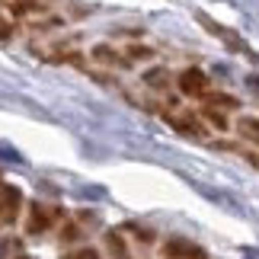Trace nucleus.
I'll use <instances>...</instances> for the list:
<instances>
[{
	"label": "nucleus",
	"mask_w": 259,
	"mask_h": 259,
	"mask_svg": "<svg viewBox=\"0 0 259 259\" xmlns=\"http://www.w3.org/2000/svg\"><path fill=\"white\" fill-rule=\"evenodd\" d=\"M205 118H208V122H211L214 128H221V132L227 128V118H224L221 112H214V109H205Z\"/></svg>",
	"instance_id": "obj_10"
},
{
	"label": "nucleus",
	"mask_w": 259,
	"mask_h": 259,
	"mask_svg": "<svg viewBox=\"0 0 259 259\" xmlns=\"http://www.w3.org/2000/svg\"><path fill=\"white\" fill-rule=\"evenodd\" d=\"M170 122L179 128V132H186V135H195V138H202L205 135V128L195 122V118H170Z\"/></svg>",
	"instance_id": "obj_6"
},
{
	"label": "nucleus",
	"mask_w": 259,
	"mask_h": 259,
	"mask_svg": "<svg viewBox=\"0 0 259 259\" xmlns=\"http://www.w3.org/2000/svg\"><path fill=\"white\" fill-rule=\"evenodd\" d=\"M163 253L170 259H205V250L192 240H183V237H173V240H166Z\"/></svg>",
	"instance_id": "obj_3"
},
{
	"label": "nucleus",
	"mask_w": 259,
	"mask_h": 259,
	"mask_svg": "<svg viewBox=\"0 0 259 259\" xmlns=\"http://www.w3.org/2000/svg\"><path fill=\"white\" fill-rule=\"evenodd\" d=\"M106 243H109V250H112V256H115V259H128V250H125L122 237H115V234H106Z\"/></svg>",
	"instance_id": "obj_7"
},
{
	"label": "nucleus",
	"mask_w": 259,
	"mask_h": 259,
	"mask_svg": "<svg viewBox=\"0 0 259 259\" xmlns=\"http://www.w3.org/2000/svg\"><path fill=\"white\" fill-rule=\"evenodd\" d=\"M52 224V211H48L45 205H32V214H29V234H42L45 227Z\"/></svg>",
	"instance_id": "obj_4"
},
{
	"label": "nucleus",
	"mask_w": 259,
	"mask_h": 259,
	"mask_svg": "<svg viewBox=\"0 0 259 259\" xmlns=\"http://www.w3.org/2000/svg\"><path fill=\"white\" fill-rule=\"evenodd\" d=\"M64 259H99L96 250H90V246H83V250H74V253H67Z\"/></svg>",
	"instance_id": "obj_11"
},
{
	"label": "nucleus",
	"mask_w": 259,
	"mask_h": 259,
	"mask_svg": "<svg viewBox=\"0 0 259 259\" xmlns=\"http://www.w3.org/2000/svg\"><path fill=\"white\" fill-rule=\"evenodd\" d=\"M179 90H183L186 96H208V77H205V71H198V67H186V71L179 74Z\"/></svg>",
	"instance_id": "obj_1"
},
{
	"label": "nucleus",
	"mask_w": 259,
	"mask_h": 259,
	"mask_svg": "<svg viewBox=\"0 0 259 259\" xmlns=\"http://www.w3.org/2000/svg\"><path fill=\"white\" fill-rule=\"evenodd\" d=\"M10 35H13V26L7 19H0V38H10Z\"/></svg>",
	"instance_id": "obj_12"
},
{
	"label": "nucleus",
	"mask_w": 259,
	"mask_h": 259,
	"mask_svg": "<svg viewBox=\"0 0 259 259\" xmlns=\"http://www.w3.org/2000/svg\"><path fill=\"white\" fill-rule=\"evenodd\" d=\"M93 58H99V61H106V64L118 61V55H115V52H112L109 45H96V48H93Z\"/></svg>",
	"instance_id": "obj_8"
},
{
	"label": "nucleus",
	"mask_w": 259,
	"mask_h": 259,
	"mask_svg": "<svg viewBox=\"0 0 259 259\" xmlns=\"http://www.w3.org/2000/svg\"><path fill=\"white\" fill-rule=\"evenodd\" d=\"M208 99H211L214 106H227V109H237V99L227 96V93H208Z\"/></svg>",
	"instance_id": "obj_9"
},
{
	"label": "nucleus",
	"mask_w": 259,
	"mask_h": 259,
	"mask_svg": "<svg viewBox=\"0 0 259 259\" xmlns=\"http://www.w3.org/2000/svg\"><path fill=\"white\" fill-rule=\"evenodd\" d=\"M19 202H23V192L16 186H0V224H10L19 211Z\"/></svg>",
	"instance_id": "obj_2"
},
{
	"label": "nucleus",
	"mask_w": 259,
	"mask_h": 259,
	"mask_svg": "<svg viewBox=\"0 0 259 259\" xmlns=\"http://www.w3.org/2000/svg\"><path fill=\"white\" fill-rule=\"evenodd\" d=\"M237 132H240L246 141H253V144H259V118H253V115H243L240 122H237Z\"/></svg>",
	"instance_id": "obj_5"
}]
</instances>
